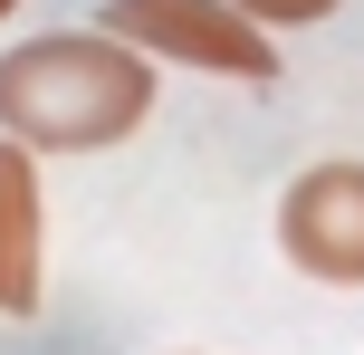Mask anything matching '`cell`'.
Listing matches in <instances>:
<instances>
[{
    "label": "cell",
    "mask_w": 364,
    "mask_h": 355,
    "mask_svg": "<svg viewBox=\"0 0 364 355\" xmlns=\"http://www.w3.org/2000/svg\"><path fill=\"white\" fill-rule=\"evenodd\" d=\"M154 115V58L115 29H48L0 58V134L29 154H106Z\"/></svg>",
    "instance_id": "6da1fadb"
},
{
    "label": "cell",
    "mask_w": 364,
    "mask_h": 355,
    "mask_svg": "<svg viewBox=\"0 0 364 355\" xmlns=\"http://www.w3.org/2000/svg\"><path fill=\"white\" fill-rule=\"evenodd\" d=\"M96 29H115L125 48H144L154 68H201V77H240V87H269L278 48L250 10L230 0H96Z\"/></svg>",
    "instance_id": "7a4b0ae2"
},
{
    "label": "cell",
    "mask_w": 364,
    "mask_h": 355,
    "mask_svg": "<svg viewBox=\"0 0 364 355\" xmlns=\"http://www.w3.org/2000/svg\"><path fill=\"white\" fill-rule=\"evenodd\" d=\"M278 250L326 288H364V164H307L278 192Z\"/></svg>",
    "instance_id": "3957f363"
},
{
    "label": "cell",
    "mask_w": 364,
    "mask_h": 355,
    "mask_svg": "<svg viewBox=\"0 0 364 355\" xmlns=\"http://www.w3.org/2000/svg\"><path fill=\"white\" fill-rule=\"evenodd\" d=\"M48 298V202H38V154L0 134V317H38Z\"/></svg>",
    "instance_id": "277c9868"
},
{
    "label": "cell",
    "mask_w": 364,
    "mask_h": 355,
    "mask_svg": "<svg viewBox=\"0 0 364 355\" xmlns=\"http://www.w3.org/2000/svg\"><path fill=\"white\" fill-rule=\"evenodd\" d=\"M230 10H250L259 29H307V19H326L336 0H230Z\"/></svg>",
    "instance_id": "5b68a950"
},
{
    "label": "cell",
    "mask_w": 364,
    "mask_h": 355,
    "mask_svg": "<svg viewBox=\"0 0 364 355\" xmlns=\"http://www.w3.org/2000/svg\"><path fill=\"white\" fill-rule=\"evenodd\" d=\"M10 10H19V0H0V19H10Z\"/></svg>",
    "instance_id": "8992f818"
}]
</instances>
